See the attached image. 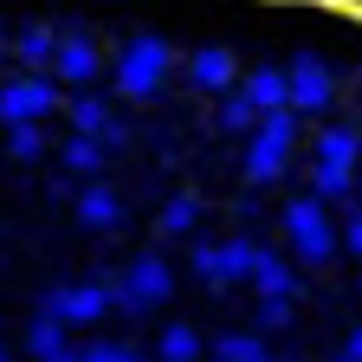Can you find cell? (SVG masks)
I'll return each mask as SVG.
<instances>
[{
    "label": "cell",
    "instance_id": "6da1fadb",
    "mask_svg": "<svg viewBox=\"0 0 362 362\" xmlns=\"http://www.w3.org/2000/svg\"><path fill=\"white\" fill-rule=\"evenodd\" d=\"M168 65H175V45H168L162 33H136V39H123L110 84L123 90V98H156L162 78H168Z\"/></svg>",
    "mask_w": 362,
    "mask_h": 362
},
{
    "label": "cell",
    "instance_id": "7a4b0ae2",
    "mask_svg": "<svg viewBox=\"0 0 362 362\" xmlns=\"http://www.w3.org/2000/svg\"><path fill=\"white\" fill-rule=\"evenodd\" d=\"M285 233H291V252L304 259V265H324L330 252H337V233H330V220H324V201H291L285 207Z\"/></svg>",
    "mask_w": 362,
    "mask_h": 362
},
{
    "label": "cell",
    "instance_id": "3957f363",
    "mask_svg": "<svg viewBox=\"0 0 362 362\" xmlns=\"http://www.w3.org/2000/svg\"><path fill=\"white\" fill-rule=\"evenodd\" d=\"M52 104H59V84H52V78H39V71L0 84V123H7V129H13V123H39Z\"/></svg>",
    "mask_w": 362,
    "mask_h": 362
},
{
    "label": "cell",
    "instance_id": "277c9868",
    "mask_svg": "<svg viewBox=\"0 0 362 362\" xmlns=\"http://www.w3.org/2000/svg\"><path fill=\"white\" fill-rule=\"evenodd\" d=\"M330 98H337V71L317 59V52H298L291 71H285V104L291 110H324Z\"/></svg>",
    "mask_w": 362,
    "mask_h": 362
},
{
    "label": "cell",
    "instance_id": "5b68a950",
    "mask_svg": "<svg viewBox=\"0 0 362 362\" xmlns=\"http://www.w3.org/2000/svg\"><path fill=\"white\" fill-rule=\"evenodd\" d=\"M98 71H104L98 39H90V33H78V26H65V33L52 39V78H65V84H78V90H84Z\"/></svg>",
    "mask_w": 362,
    "mask_h": 362
},
{
    "label": "cell",
    "instance_id": "8992f818",
    "mask_svg": "<svg viewBox=\"0 0 362 362\" xmlns=\"http://www.w3.org/2000/svg\"><path fill=\"white\" fill-rule=\"evenodd\" d=\"M39 310H52L59 324L78 330V324H90V317H104V310H110V291H104V285H52Z\"/></svg>",
    "mask_w": 362,
    "mask_h": 362
},
{
    "label": "cell",
    "instance_id": "52a82bcc",
    "mask_svg": "<svg viewBox=\"0 0 362 362\" xmlns=\"http://www.w3.org/2000/svg\"><path fill=\"white\" fill-rule=\"evenodd\" d=\"M78 226H90V233H117L123 226V201L110 181H90V188L78 194Z\"/></svg>",
    "mask_w": 362,
    "mask_h": 362
},
{
    "label": "cell",
    "instance_id": "ba28073f",
    "mask_svg": "<svg viewBox=\"0 0 362 362\" xmlns=\"http://www.w3.org/2000/svg\"><path fill=\"white\" fill-rule=\"evenodd\" d=\"M26 349H33L39 362H78V349H71V324H59L52 310H39V317H33Z\"/></svg>",
    "mask_w": 362,
    "mask_h": 362
},
{
    "label": "cell",
    "instance_id": "9c48e42d",
    "mask_svg": "<svg viewBox=\"0 0 362 362\" xmlns=\"http://www.w3.org/2000/svg\"><path fill=\"white\" fill-rule=\"evenodd\" d=\"M233 78H240V65H233L226 45H201V52L188 59V84L194 90H233Z\"/></svg>",
    "mask_w": 362,
    "mask_h": 362
},
{
    "label": "cell",
    "instance_id": "30bf717a",
    "mask_svg": "<svg viewBox=\"0 0 362 362\" xmlns=\"http://www.w3.org/2000/svg\"><path fill=\"white\" fill-rule=\"evenodd\" d=\"M246 279L259 285V298H291V291H298L291 265H285L279 252H259V246H252V265H246Z\"/></svg>",
    "mask_w": 362,
    "mask_h": 362
},
{
    "label": "cell",
    "instance_id": "8fae6325",
    "mask_svg": "<svg viewBox=\"0 0 362 362\" xmlns=\"http://www.w3.org/2000/svg\"><path fill=\"white\" fill-rule=\"evenodd\" d=\"M52 39H59V26H45V20H26L20 33H13V59L33 71V65H52Z\"/></svg>",
    "mask_w": 362,
    "mask_h": 362
},
{
    "label": "cell",
    "instance_id": "7c38bea8",
    "mask_svg": "<svg viewBox=\"0 0 362 362\" xmlns=\"http://www.w3.org/2000/svg\"><path fill=\"white\" fill-rule=\"evenodd\" d=\"M285 162H291V149L265 143V136H252V143H246V181H259V188H265V181H279Z\"/></svg>",
    "mask_w": 362,
    "mask_h": 362
},
{
    "label": "cell",
    "instance_id": "4fadbf2b",
    "mask_svg": "<svg viewBox=\"0 0 362 362\" xmlns=\"http://www.w3.org/2000/svg\"><path fill=\"white\" fill-rule=\"evenodd\" d=\"M240 90H246L259 110H279V104H285V71H279V65H259V71L240 78Z\"/></svg>",
    "mask_w": 362,
    "mask_h": 362
},
{
    "label": "cell",
    "instance_id": "5bb4252c",
    "mask_svg": "<svg viewBox=\"0 0 362 362\" xmlns=\"http://www.w3.org/2000/svg\"><path fill=\"white\" fill-rule=\"evenodd\" d=\"M356 156H362V136H356L349 123H337V129H324V136H317V162H337V168H356Z\"/></svg>",
    "mask_w": 362,
    "mask_h": 362
},
{
    "label": "cell",
    "instance_id": "9a60e30c",
    "mask_svg": "<svg viewBox=\"0 0 362 362\" xmlns=\"http://www.w3.org/2000/svg\"><path fill=\"white\" fill-rule=\"evenodd\" d=\"M65 117H71L78 136H104V129H110V104H104V98H90V90H78V98L65 104Z\"/></svg>",
    "mask_w": 362,
    "mask_h": 362
},
{
    "label": "cell",
    "instance_id": "2e32d148",
    "mask_svg": "<svg viewBox=\"0 0 362 362\" xmlns=\"http://www.w3.org/2000/svg\"><path fill=\"white\" fill-rule=\"evenodd\" d=\"M349 188H356V168H337V162H317V168H310V194L324 201V207L343 201Z\"/></svg>",
    "mask_w": 362,
    "mask_h": 362
},
{
    "label": "cell",
    "instance_id": "e0dca14e",
    "mask_svg": "<svg viewBox=\"0 0 362 362\" xmlns=\"http://www.w3.org/2000/svg\"><path fill=\"white\" fill-rule=\"evenodd\" d=\"M104 156H110V149L98 143V136H78V129L65 136V168H71V175H98Z\"/></svg>",
    "mask_w": 362,
    "mask_h": 362
},
{
    "label": "cell",
    "instance_id": "ac0fdd59",
    "mask_svg": "<svg viewBox=\"0 0 362 362\" xmlns=\"http://www.w3.org/2000/svg\"><path fill=\"white\" fill-rule=\"evenodd\" d=\"M214 265H220V285H233V279H246V265H252V240H246V233H233V240H220V246H214Z\"/></svg>",
    "mask_w": 362,
    "mask_h": 362
},
{
    "label": "cell",
    "instance_id": "d6986e66",
    "mask_svg": "<svg viewBox=\"0 0 362 362\" xmlns=\"http://www.w3.org/2000/svg\"><path fill=\"white\" fill-rule=\"evenodd\" d=\"M156 356H162V362H194V356H201V330L168 324V330H162V343H156Z\"/></svg>",
    "mask_w": 362,
    "mask_h": 362
},
{
    "label": "cell",
    "instance_id": "ffe728a7",
    "mask_svg": "<svg viewBox=\"0 0 362 362\" xmlns=\"http://www.w3.org/2000/svg\"><path fill=\"white\" fill-rule=\"evenodd\" d=\"M259 123V104L246 98V90H226V104H220V129H233V136H252Z\"/></svg>",
    "mask_w": 362,
    "mask_h": 362
},
{
    "label": "cell",
    "instance_id": "44dd1931",
    "mask_svg": "<svg viewBox=\"0 0 362 362\" xmlns=\"http://www.w3.org/2000/svg\"><path fill=\"white\" fill-rule=\"evenodd\" d=\"M214 356H220V362H252V356H265V349H259V337H233V330H226V337H214Z\"/></svg>",
    "mask_w": 362,
    "mask_h": 362
},
{
    "label": "cell",
    "instance_id": "7402d4cb",
    "mask_svg": "<svg viewBox=\"0 0 362 362\" xmlns=\"http://www.w3.org/2000/svg\"><path fill=\"white\" fill-rule=\"evenodd\" d=\"M194 214H201V207H194V194H175V201L162 207V233H188Z\"/></svg>",
    "mask_w": 362,
    "mask_h": 362
},
{
    "label": "cell",
    "instance_id": "603a6c76",
    "mask_svg": "<svg viewBox=\"0 0 362 362\" xmlns=\"http://www.w3.org/2000/svg\"><path fill=\"white\" fill-rule=\"evenodd\" d=\"M7 149H13V162H33V156L45 149V136H39L33 123H13V129H7Z\"/></svg>",
    "mask_w": 362,
    "mask_h": 362
},
{
    "label": "cell",
    "instance_id": "cb8c5ba5",
    "mask_svg": "<svg viewBox=\"0 0 362 362\" xmlns=\"http://www.w3.org/2000/svg\"><path fill=\"white\" fill-rule=\"evenodd\" d=\"M78 362H143L129 343H90V349H78Z\"/></svg>",
    "mask_w": 362,
    "mask_h": 362
},
{
    "label": "cell",
    "instance_id": "d4e9b609",
    "mask_svg": "<svg viewBox=\"0 0 362 362\" xmlns=\"http://www.w3.org/2000/svg\"><path fill=\"white\" fill-rule=\"evenodd\" d=\"M291 324V298H265L259 304V330H285Z\"/></svg>",
    "mask_w": 362,
    "mask_h": 362
},
{
    "label": "cell",
    "instance_id": "484cf974",
    "mask_svg": "<svg viewBox=\"0 0 362 362\" xmlns=\"http://www.w3.org/2000/svg\"><path fill=\"white\" fill-rule=\"evenodd\" d=\"M330 362H362V330H356V337H349V343H343V349H337Z\"/></svg>",
    "mask_w": 362,
    "mask_h": 362
},
{
    "label": "cell",
    "instance_id": "4316f807",
    "mask_svg": "<svg viewBox=\"0 0 362 362\" xmlns=\"http://www.w3.org/2000/svg\"><path fill=\"white\" fill-rule=\"evenodd\" d=\"M343 240H349V252H362V214L349 220V233H343Z\"/></svg>",
    "mask_w": 362,
    "mask_h": 362
},
{
    "label": "cell",
    "instance_id": "83f0119b",
    "mask_svg": "<svg viewBox=\"0 0 362 362\" xmlns=\"http://www.w3.org/2000/svg\"><path fill=\"white\" fill-rule=\"evenodd\" d=\"M0 362H7V343H0Z\"/></svg>",
    "mask_w": 362,
    "mask_h": 362
},
{
    "label": "cell",
    "instance_id": "f1b7e54d",
    "mask_svg": "<svg viewBox=\"0 0 362 362\" xmlns=\"http://www.w3.org/2000/svg\"><path fill=\"white\" fill-rule=\"evenodd\" d=\"M0 33H7V20H0Z\"/></svg>",
    "mask_w": 362,
    "mask_h": 362
},
{
    "label": "cell",
    "instance_id": "f546056e",
    "mask_svg": "<svg viewBox=\"0 0 362 362\" xmlns=\"http://www.w3.org/2000/svg\"><path fill=\"white\" fill-rule=\"evenodd\" d=\"M0 65H7V52H0Z\"/></svg>",
    "mask_w": 362,
    "mask_h": 362
}]
</instances>
